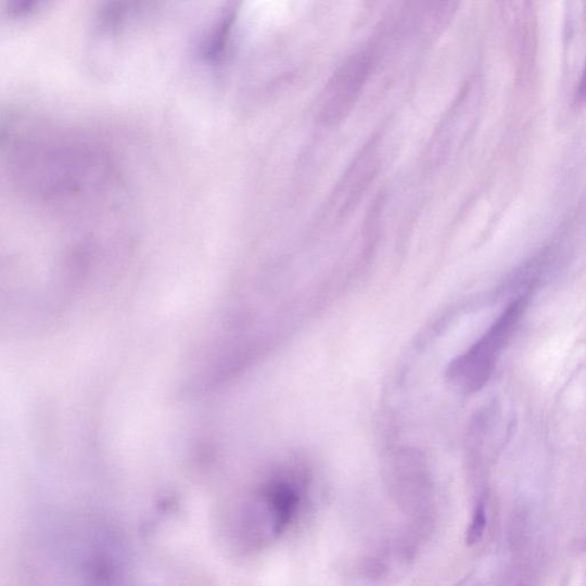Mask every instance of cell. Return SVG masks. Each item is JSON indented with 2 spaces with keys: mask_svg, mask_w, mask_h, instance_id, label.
<instances>
[{
  "mask_svg": "<svg viewBox=\"0 0 586 586\" xmlns=\"http://www.w3.org/2000/svg\"><path fill=\"white\" fill-rule=\"evenodd\" d=\"M487 527V514L484 505H480L473 514L471 525L468 531L467 542L469 546L477 543L483 538Z\"/></svg>",
  "mask_w": 586,
  "mask_h": 586,
  "instance_id": "obj_3",
  "label": "cell"
},
{
  "mask_svg": "<svg viewBox=\"0 0 586 586\" xmlns=\"http://www.w3.org/2000/svg\"><path fill=\"white\" fill-rule=\"evenodd\" d=\"M298 495L285 484L270 489L269 505L275 515V532L281 533L290 522L298 507Z\"/></svg>",
  "mask_w": 586,
  "mask_h": 586,
  "instance_id": "obj_2",
  "label": "cell"
},
{
  "mask_svg": "<svg viewBox=\"0 0 586 586\" xmlns=\"http://www.w3.org/2000/svg\"><path fill=\"white\" fill-rule=\"evenodd\" d=\"M527 298L521 296L512 302L484 336L451 362L448 381L454 387L467 394L484 388L494 373L501 351L506 348L526 310Z\"/></svg>",
  "mask_w": 586,
  "mask_h": 586,
  "instance_id": "obj_1",
  "label": "cell"
},
{
  "mask_svg": "<svg viewBox=\"0 0 586 586\" xmlns=\"http://www.w3.org/2000/svg\"><path fill=\"white\" fill-rule=\"evenodd\" d=\"M575 103L578 104V106H583V104L586 103V58L578 88L575 92Z\"/></svg>",
  "mask_w": 586,
  "mask_h": 586,
  "instance_id": "obj_4",
  "label": "cell"
}]
</instances>
